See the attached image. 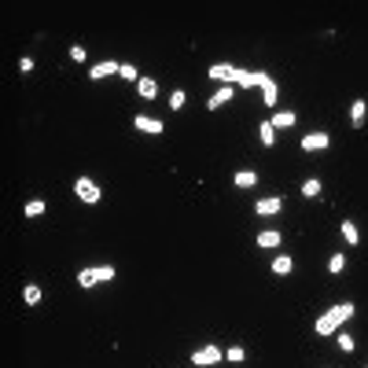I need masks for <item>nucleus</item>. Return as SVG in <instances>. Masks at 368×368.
<instances>
[{
	"label": "nucleus",
	"mask_w": 368,
	"mask_h": 368,
	"mask_svg": "<svg viewBox=\"0 0 368 368\" xmlns=\"http://www.w3.org/2000/svg\"><path fill=\"white\" fill-rule=\"evenodd\" d=\"M236 74H240V70L229 66V63H217V66L210 70V78H217V81H236Z\"/></svg>",
	"instance_id": "obj_7"
},
{
	"label": "nucleus",
	"mask_w": 368,
	"mask_h": 368,
	"mask_svg": "<svg viewBox=\"0 0 368 368\" xmlns=\"http://www.w3.org/2000/svg\"><path fill=\"white\" fill-rule=\"evenodd\" d=\"M118 74H122V78H129V81H140V78H136V70H133V66H118Z\"/></svg>",
	"instance_id": "obj_28"
},
{
	"label": "nucleus",
	"mask_w": 368,
	"mask_h": 368,
	"mask_svg": "<svg viewBox=\"0 0 368 368\" xmlns=\"http://www.w3.org/2000/svg\"><path fill=\"white\" fill-rule=\"evenodd\" d=\"M272 272H276V276H287V272H291V258H287V254H280L276 262H272Z\"/></svg>",
	"instance_id": "obj_14"
},
{
	"label": "nucleus",
	"mask_w": 368,
	"mask_h": 368,
	"mask_svg": "<svg viewBox=\"0 0 368 368\" xmlns=\"http://www.w3.org/2000/svg\"><path fill=\"white\" fill-rule=\"evenodd\" d=\"M96 280H114V269L111 265H100L96 269Z\"/></svg>",
	"instance_id": "obj_26"
},
{
	"label": "nucleus",
	"mask_w": 368,
	"mask_h": 368,
	"mask_svg": "<svg viewBox=\"0 0 368 368\" xmlns=\"http://www.w3.org/2000/svg\"><path fill=\"white\" fill-rule=\"evenodd\" d=\"M364 368H368V364H364Z\"/></svg>",
	"instance_id": "obj_31"
},
{
	"label": "nucleus",
	"mask_w": 368,
	"mask_h": 368,
	"mask_svg": "<svg viewBox=\"0 0 368 368\" xmlns=\"http://www.w3.org/2000/svg\"><path fill=\"white\" fill-rule=\"evenodd\" d=\"M236 184H240V188H254V184H258V173H254V170L236 173Z\"/></svg>",
	"instance_id": "obj_13"
},
{
	"label": "nucleus",
	"mask_w": 368,
	"mask_h": 368,
	"mask_svg": "<svg viewBox=\"0 0 368 368\" xmlns=\"http://www.w3.org/2000/svg\"><path fill=\"white\" fill-rule=\"evenodd\" d=\"M302 148L306 151H324L328 148V133H306L302 136Z\"/></svg>",
	"instance_id": "obj_2"
},
{
	"label": "nucleus",
	"mask_w": 368,
	"mask_h": 368,
	"mask_svg": "<svg viewBox=\"0 0 368 368\" xmlns=\"http://www.w3.org/2000/svg\"><path fill=\"white\" fill-rule=\"evenodd\" d=\"M229 361H232V364H240V361H243V350H240V346H232V350H229Z\"/></svg>",
	"instance_id": "obj_29"
},
{
	"label": "nucleus",
	"mask_w": 368,
	"mask_h": 368,
	"mask_svg": "<svg viewBox=\"0 0 368 368\" xmlns=\"http://www.w3.org/2000/svg\"><path fill=\"white\" fill-rule=\"evenodd\" d=\"M78 283H81V287H92V283H100V280H96V269H85V272H78Z\"/></svg>",
	"instance_id": "obj_20"
},
{
	"label": "nucleus",
	"mask_w": 368,
	"mask_h": 368,
	"mask_svg": "<svg viewBox=\"0 0 368 368\" xmlns=\"http://www.w3.org/2000/svg\"><path fill=\"white\" fill-rule=\"evenodd\" d=\"M136 89H140V96H144V100H151V96L159 92V85H155L151 78H140V81H136Z\"/></svg>",
	"instance_id": "obj_11"
},
{
	"label": "nucleus",
	"mask_w": 368,
	"mask_h": 368,
	"mask_svg": "<svg viewBox=\"0 0 368 368\" xmlns=\"http://www.w3.org/2000/svg\"><path fill=\"white\" fill-rule=\"evenodd\" d=\"M313 328H317V335H331V331H335V328H339V320H335V313H331V310H328V313H324V317H320V320H317V324H313Z\"/></svg>",
	"instance_id": "obj_4"
},
{
	"label": "nucleus",
	"mask_w": 368,
	"mask_h": 368,
	"mask_svg": "<svg viewBox=\"0 0 368 368\" xmlns=\"http://www.w3.org/2000/svg\"><path fill=\"white\" fill-rule=\"evenodd\" d=\"M350 118H353V125H364V100H353Z\"/></svg>",
	"instance_id": "obj_15"
},
{
	"label": "nucleus",
	"mask_w": 368,
	"mask_h": 368,
	"mask_svg": "<svg viewBox=\"0 0 368 368\" xmlns=\"http://www.w3.org/2000/svg\"><path fill=\"white\" fill-rule=\"evenodd\" d=\"M280 206H283V199H262V203H258V213L269 217V213H280Z\"/></svg>",
	"instance_id": "obj_10"
},
{
	"label": "nucleus",
	"mask_w": 368,
	"mask_h": 368,
	"mask_svg": "<svg viewBox=\"0 0 368 368\" xmlns=\"http://www.w3.org/2000/svg\"><path fill=\"white\" fill-rule=\"evenodd\" d=\"M262 81H265V74H258V70H254V74H251V70H240V74H236V85H243V89L262 85Z\"/></svg>",
	"instance_id": "obj_5"
},
{
	"label": "nucleus",
	"mask_w": 368,
	"mask_h": 368,
	"mask_svg": "<svg viewBox=\"0 0 368 368\" xmlns=\"http://www.w3.org/2000/svg\"><path fill=\"white\" fill-rule=\"evenodd\" d=\"M26 213H30V217H41V213H44V203H37V199H33V203L26 206Z\"/></svg>",
	"instance_id": "obj_25"
},
{
	"label": "nucleus",
	"mask_w": 368,
	"mask_h": 368,
	"mask_svg": "<svg viewBox=\"0 0 368 368\" xmlns=\"http://www.w3.org/2000/svg\"><path fill=\"white\" fill-rule=\"evenodd\" d=\"M331 313H335V320L342 324V320H350V317H353V306H350V302H342V306H335Z\"/></svg>",
	"instance_id": "obj_18"
},
{
	"label": "nucleus",
	"mask_w": 368,
	"mask_h": 368,
	"mask_svg": "<svg viewBox=\"0 0 368 368\" xmlns=\"http://www.w3.org/2000/svg\"><path fill=\"white\" fill-rule=\"evenodd\" d=\"M339 346H342V350L350 353V350H353V339H350V335H339Z\"/></svg>",
	"instance_id": "obj_30"
},
{
	"label": "nucleus",
	"mask_w": 368,
	"mask_h": 368,
	"mask_svg": "<svg viewBox=\"0 0 368 368\" xmlns=\"http://www.w3.org/2000/svg\"><path fill=\"white\" fill-rule=\"evenodd\" d=\"M342 265H346V258H342V254H335V258L328 262V269H331V272H342Z\"/></svg>",
	"instance_id": "obj_24"
},
{
	"label": "nucleus",
	"mask_w": 368,
	"mask_h": 368,
	"mask_svg": "<svg viewBox=\"0 0 368 368\" xmlns=\"http://www.w3.org/2000/svg\"><path fill=\"white\" fill-rule=\"evenodd\" d=\"M192 361L203 364V368H206V364H217V361H221V350H217V346H199V350L192 353Z\"/></svg>",
	"instance_id": "obj_1"
},
{
	"label": "nucleus",
	"mask_w": 368,
	"mask_h": 368,
	"mask_svg": "<svg viewBox=\"0 0 368 368\" xmlns=\"http://www.w3.org/2000/svg\"><path fill=\"white\" fill-rule=\"evenodd\" d=\"M287 125H295V111H276L272 114V129H287Z\"/></svg>",
	"instance_id": "obj_9"
},
{
	"label": "nucleus",
	"mask_w": 368,
	"mask_h": 368,
	"mask_svg": "<svg viewBox=\"0 0 368 368\" xmlns=\"http://www.w3.org/2000/svg\"><path fill=\"white\" fill-rule=\"evenodd\" d=\"M78 195L85 199V203H96V199H100L96 184H92V181H85V177H81V181H78Z\"/></svg>",
	"instance_id": "obj_6"
},
{
	"label": "nucleus",
	"mask_w": 368,
	"mask_h": 368,
	"mask_svg": "<svg viewBox=\"0 0 368 368\" xmlns=\"http://www.w3.org/2000/svg\"><path fill=\"white\" fill-rule=\"evenodd\" d=\"M133 125L140 129V133H162V122H155V118H148V114H136Z\"/></svg>",
	"instance_id": "obj_3"
},
{
	"label": "nucleus",
	"mask_w": 368,
	"mask_h": 368,
	"mask_svg": "<svg viewBox=\"0 0 368 368\" xmlns=\"http://www.w3.org/2000/svg\"><path fill=\"white\" fill-rule=\"evenodd\" d=\"M229 96H232V89H229V85H221V92H213V96H210V103H206V107H213V111H217L221 103H229Z\"/></svg>",
	"instance_id": "obj_12"
},
{
	"label": "nucleus",
	"mask_w": 368,
	"mask_h": 368,
	"mask_svg": "<svg viewBox=\"0 0 368 368\" xmlns=\"http://www.w3.org/2000/svg\"><path fill=\"white\" fill-rule=\"evenodd\" d=\"M107 74H118V63H100V66H92V78H107Z\"/></svg>",
	"instance_id": "obj_16"
},
{
	"label": "nucleus",
	"mask_w": 368,
	"mask_h": 368,
	"mask_svg": "<svg viewBox=\"0 0 368 368\" xmlns=\"http://www.w3.org/2000/svg\"><path fill=\"white\" fill-rule=\"evenodd\" d=\"M317 192H320V181H306V184H302V195H306V199H313Z\"/></svg>",
	"instance_id": "obj_22"
},
{
	"label": "nucleus",
	"mask_w": 368,
	"mask_h": 368,
	"mask_svg": "<svg viewBox=\"0 0 368 368\" xmlns=\"http://www.w3.org/2000/svg\"><path fill=\"white\" fill-rule=\"evenodd\" d=\"M262 96H265V103H269V107H276V96H280V89H276V81H272L269 74H265V81H262Z\"/></svg>",
	"instance_id": "obj_8"
},
{
	"label": "nucleus",
	"mask_w": 368,
	"mask_h": 368,
	"mask_svg": "<svg viewBox=\"0 0 368 368\" xmlns=\"http://www.w3.org/2000/svg\"><path fill=\"white\" fill-rule=\"evenodd\" d=\"M170 107H173V111H181V107H184V92H181V89L170 96Z\"/></svg>",
	"instance_id": "obj_23"
},
{
	"label": "nucleus",
	"mask_w": 368,
	"mask_h": 368,
	"mask_svg": "<svg viewBox=\"0 0 368 368\" xmlns=\"http://www.w3.org/2000/svg\"><path fill=\"white\" fill-rule=\"evenodd\" d=\"M262 144H265V148H269V144H276V129H272V122L262 125Z\"/></svg>",
	"instance_id": "obj_21"
},
{
	"label": "nucleus",
	"mask_w": 368,
	"mask_h": 368,
	"mask_svg": "<svg viewBox=\"0 0 368 368\" xmlns=\"http://www.w3.org/2000/svg\"><path fill=\"white\" fill-rule=\"evenodd\" d=\"M26 302L37 306V302H41V287H26Z\"/></svg>",
	"instance_id": "obj_27"
},
{
	"label": "nucleus",
	"mask_w": 368,
	"mask_h": 368,
	"mask_svg": "<svg viewBox=\"0 0 368 368\" xmlns=\"http://www.w3.org/2000/svg\"><path fill=\"white\" fill-rule=\"evenodd\" d=\"M342 236H346V243H357V225H353V221H342Z\"/></svg>",
	"instance_id": "obj_19"
},
{
	"label": "nucleus",
	"mask_w": 368,
	"mask_h": 368,
	"mask_svg": "<svg viewBox=\"0 0 368 368\" xmlns=\"http://www.w3.org/2000/svg\"><path fill=\"white\" fill-rule=\"evenodd\" d=\"M258 243H262V247H280V232H262V236H258Z\"/></svg>",
	"instance_id": "obj_17"
}]
</instances>
